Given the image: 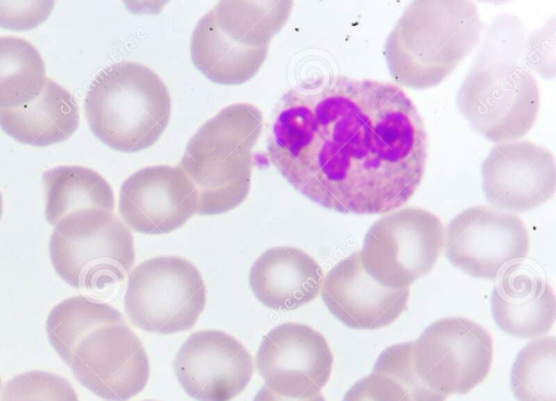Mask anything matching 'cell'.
<instances>
[{
    "mask_svg": "<svg viewBox=\"0 0 556 401\" xmlns=\"http://www.w3.org/2000/svg\"><path fill=\"white\" fill-rule=\"evenodd\" d=\"M79 111L64 87L47 78L40 94L16 108H0V127L14 140L34 146L66 141L77 130Z\"/></svg>",
    "mask_w": 556,
    "mask_h": 401,
    "instance_id": "ffe728a7",
    "label": "cell"
},
{
    "mask_svg": "<svg viewBox=\"0 0 556 401\" xmlns=\"http://www.w3.org/2000/svg\"><path fill=\"white\" fill-rule=\"evenodd\" d=\"M263 116L253 105L225 107L190 139L178 167L191 180L200 215H218L248 196L252 150L262 132Z\"/></svg>",
    "mask_w": 556,
    "mask_h": 401,
    "instance_id": "277c9868",
    "label": "cell"
},
{
    "mask_svg": "<svg viewBox=\"0 0 556 401\" xmlns=\"http://www.w3.org/2000/svg\"><path fill=\"white\" fill-rule=\"evenodd\" d=\"M556 339L543 337L526 345L516 357L510 386L518 401H556Z\"/></svg>",
    "mask_w": 556,
    "mask_h": 401,
    "instance_id": "603a6c76",
    "label": "cell"
},
{
    "mask_svg": "<svg viewBox=\"0 0 556 401\" xmlns=\"http://www.w3.org/2000/svg\"><path fill=\"white\" fill-rule=\"evenodd\" d=\"M491 310L503 332L525 339L536 338L554 325L555 294L540 275L518 263L500 276L492 293Z\"/></svg>",
    "mask_w": 556,
    "mask_h": 401,
    "instance_id": "ac0fdd59",
    "label": "cell"
},
{
    "mask_svg": "<svg viewBox=\"0 0 556 401\" xmlns=\"http://www.w3.org/2000/svg\"><path fill=\"white\" fill-rule=\"evenodd\" d=\"M253 401H325V398L321 393L303 399L288 398L274 392L267 386H263L254 397Z\"/></svg>",
    "mask_w": 556,
    "mask_h": 401,
    "instance_id": "83f0119b",
    "label": "cell"
},
{
    "mask_svg": "<svg viewBox=\"0 0 556 401\" xmlns=\"http://www.w3.org/2000/svg\"><path fill=\"white\" fill-rule=\"evenodd\" d=\"M488 202L507 212H526L555 193L556 167L552 152L530 141L495 145L481 166Z\"/></svg>",
    "mask_w": 556,
    "mask_h": 401,
    "instance_id": "9a60e30c",
    "label": "cell"
},
{
    "mask_svg": "<svg viewBox=\"0 0 556 401\" xmlns=\"http://www.w3.org/2000/svg\"><path fill=\"white\" fill-rule=\"evenodd\" d=\"M459 112L481 135L494 143L523 137L540 108L539 85L520 62L501 54H482L456 95Z\"/></svg>",
    "mask_w": 556,
    "mask_h": 401,
    "instance_id": "52a82bcc",
    "label": "cell"
},
{
    "mask_svg": "<svg viewBox=\"0 0 556 401\" xmlns=\"http://www.w3.org/2000/svg\"><path fill=\"white\" fill-rule=\"evenodd\" d=\"M46 331L75 378L99 398L127 401L146 387L147 352L111 305L84 296L64 299L50 311Z\"/></svg>",
    "mask_w": 556,
    "mask_h": 401,
    "instance_id": "7a4b0ae2",
    "label": "cell"
},
{
    "mask_svg": "<svg viewBox=\"0 0 556 401\" xmlns=\"http://www.w3.org/2000/svg\"><path fill=\"white\" fill-rule=\"evenodd\" d=\"M144 401H154V400H144Z\"/></svg>",
    "mask_w": 556,
    "mask_h": 401,
    "instance_id": "4dcf8cb0",
    "label": "cell"
},
{
    "mask_svg": "<svg viewBox=\"0 0 556 401\" xmlns=\"http://www.w3.org/2000/svg\"><path fill=\"white\" fill-rule=\"evenodd\" d=\"M1 401H78V397L65 378L50 372L28 371L4 385Z\"/></svg>",
    "mask_w": 556,
    "mask_h": 401,
    "instance_id": "cb8c5ba5",
    "label": "cell"
},
{
    "mask_svg": "<svg viewBox=\"0 0 556 401\" xmlns=\"http://www.w3.org/2000/svg\"><path fill=\"white\" fill-rule=\"evenodd\" d=\"M321 298L328 310L355 329L392 324L405 310L409 292L386 287L362 267L358 251L340 260L323 280Z\"/></svg>",
    "mask_w": 556,
    "mask_h": 401,
    "instance_id": "e0dca14e",
    "label": "cell"
},
{
    "mask_svg": "<svg viewBox=\"0 0 556 401\" xmlns=\"http://www.w3.org/2000/svg\"><path fill=\"white\" fill-rule=\"evenodd\" d=\"M170 95L149 67L121 61L102 69L85 98V113L93 134L119 152L152 146L170 118Z\"/></svg>",
    "mask_w": 556,
    "mask_h": 401,
    "instance_id": "5b68a950",
    "label": "cell"
},
{
    "mask_svg": "<svg viewBox=\"0 0 556 401\" xmlns=\"http://www.w3.org/2000/svg\"><path fill=\"white\" fill-rule=\"evenodd\" d=\"M410 360L428 389L446 397L465 394L488 376L493 340L484 327L469 319L444 318L412 342Z\"/></svg>",
    "mask_w": 556,
    "mask_h": 401,
    "instance_id": "8fae6325",
    "label": "cell"
},
{
    "mask_svg": "<svg viewBox=\"0 0 556 401\" xmlns=\"http://www.w3.org/2000/svg\"><path fill=\"white\" fill-rule=\"evenodd\" d=\"M197 209V191L179 167H143L121 187L119 215L128 228L139 233L157 235L175 231Z\"/></svg>",
    "mask_w": 556,
    "mask_h": 401,
    "instance_id": "2e32d148",
    "label": "cell"
},
{
    "mask_svg": "<svg viewBox=\"0 0 556 401\" xmlns=\"http://www.w3.org/2000/svg\"><path fill=\"white\" fill-rule=\"evenodd\" d=\"M46 218L55 225L64 217L99 209L113 212L114 194L109 182L84 166H59L43 173Z\"/></svg>",
    "mask_w": 556,
    "mask_h": 401,
    "instance_id": "44dd1931",
    "label": "cell"
},
{
    "mask_svg": "<svg viewBox=\"0 0 556 401\" xmlns=\"http://www.w3.org/2000/svg\"><path fill=\"white\" fill-rule=\"evenodd\" d=\"M444 240L440 219L406 207L377 220L358 251L363 269L386 287L406 289L437 262Z\"/></svg>",
    "mask_w": 556,
    "mask_h": 401,
    "instance_id": "30bf717a",
    "label": "cell"
},
{
    "mask_svg": "<svg viewBox=\"0 0 556 401\" xmlns=\"http://www.w3.org/2000/svg\"><path fill=\"white\" fill-rule=\"evenodd\" d=\"M412 342L393 345L378 357L372 371L387 374L397 380L413 401H445L446 396L428 389L417 377L410 360Z\"/></svg>",
    "mask_w": 556,
    "mask_h": 401,
    "instance_id": "d4e9b609",
    "label": "cell"
},
{
    "mask_svg": "<svg viewBox=\"0 0 556 401\" xmlns=\"http://www.w3.org/2000/svg\"><path fill=\"white\" fill-rule=\"evenodd\" d=\"M342 401H413L407 390L391 376L374 372L357 380Z\"/></svg>",
    "mask_w": 556,
    "mask_h": 401,
    "instance_id": "484cf974",
    "label": "cell"
},
{
    "mask_svg": "<svg viewBox=\"0 0 556 401\" xmlns=\"http://www.w3.org/2000/svg\"><path fill=\"white\" fill-rule=\"evenodd\" d=\"M256 368L274 392L308 398L329 380L333 355L326 338L301 323H283L265 336L255 357Z\"/></svg>",
    "mask_w": 556,
    "mask_h": 401,
    "instance_id": "4fadbf2b",
    "label": "cell"
},
{
    "mask_svg": "<svg viewBox=\"0 0 556 401\" xmlns=\"http://www.w3.org/2000/svg\"><path fill=\"white\" fill-rule=\"evenodd\" d=\"M291 1H220L198 22L190 54L210 80L239 85L266 60L269 41L288 21Z\"/></svg>",
    "mask_w": 556,
    "mask_h": 401,
    "instance_id": "8992f818",
    "label": "cell"
},
{
    "mask_svg": "<svg viewBox=\"0 0 556 401\" xmlns=\"http://www.w3.org/2000/svg\"><path fill=\"white\" fill-rule=\"evenodd\" d=\"M178 383L198 401H230L248 386L253 362L233 336L217 329L189 336L173 361Z\"/></svg>",
    "mask_w": 556,
    "mask_h": 401,
    "instance_id": "5bb4252c",
    "label": "cell"
},
{
    "mask_svg": "<svg viewBox=\"0 0 556 401\" xmlns=\"http://www.w3.org/2000/svg\"><path fill=\"white\" fill-rule=\"evenodd\" d=\"M427 132L396 85L333 76L287 91L275 111L268 157L312 202L342 214L396 210L426 170Z\"/></svg>",
    "mask_w": 556,
    "mask_h": 401,
    "instance_id": "6da1fadb",
    "label": "cell"
},
{
    "mask_svg": "<svg viewBox=\"0 0 556 401\" xmlns=\"http://www.w3.org/2000/svg\"><path fill=\"white\" fill-rule=\"evenodd\" d=\"M49 253L62 280L89 290L123 282L135 261L129 229L112 212L99 209L61 219L54 225Z\"/></svg>",
    "mask_w": 556,
    "mask_h": 401,
    "instance_id": "ba28073f",
    "label": "cell"
},
{
    "mask_svg": "<svg viewBox=\"0 0 556 401\" xmlns=\"http://www.w3.org/2000/svg\"><path fill=\"white\" fill-rule=\"evenodd\" d=\"M0 392H1V379H0Z\"/></svg>",
    "mask_w": 556,
    "mask_h": 401,
    "instance_id": "f546056e",
    "label": "cell"
},
{
    "mask_svg": "<svg viewBox=\"0 0 556 401\" xmlns=\"http://www.w3.org/2000/svg\"><path fill=\"white\" fill-rule=\"evenodd\" d=\"M54 1H0V26L11 30H28L43 23Z\"/></svg>",
    "mask_w": 556,
    "mask_h": 401,
    "instance_id": "4316f807",
    "label": "cell"
},
{
    "mask_svg": "<svg viewBox=\"0 0 556 401\" xmlns=\"http://www.w3.org/2000/svg\"><path fill=\"white\" fill-rule=\"evenodd\" d=\"M481 30L472 2H412L386 41L391 77L412 89L439 85L479 43Z\"/></svg>",
    "mask_w": 556,
    "mask_h": 401,
    "instance_id": "3957f363",
    "label": "cell"
},
{
    "mask_svg": "<svg viewBox=\"0 0 556 401\" xmlns=\"http://www.w3.org/2000/svg\"><path fill=\"white\" fill-rule=\"evenodd\" d=\"M206 288L189 260L159 256L139 263L128 276L124 306L138 328L175 334L192 328L205 307Z\"/></svg>",
    "mask_w": 556,
    "mask_h": 401,
    "instance_id": "9c48e42d",
    "label": "cell"
},
{
    "mask_svg": "<svg viewBox=\"0 0 556 401\" xmlns=\"http://www.w3.org/2000/svg\"><path fill=\"white\" fill-rule=\"evenodd\" d=\"M46 67L39 51L29 41L0 37V108L23 106L42 91Z\"/></svg>",
    "mask_w": 556,
    "mask_h": 401,
    "instance_id": "7402d4cb",
    "label": "cell"
},
{
    "mask_svg": "<svg viewBox=\"0 0 556 401\" xmlns=\"http://www.w3.org/2000/svg\"><path fill=\"white\" fill-rule=\"evenodd\" d=\"M443 246L448 261L460 271L495 280L527 257L530 240L520 217L479 205L447 223Z\"/></svg>",
    "mask_w": 556,
    "mask_h": 401,
    "instance_id": "7c38bea8",
    "label": "cell"
},
{
    "mask_svg": "<svg viewBox=\"0 0 556 401\" xmlns=\"http://www.w3.org/2000/svg\"><path fill=\"white\" fill-rule=\"evenodd\" d=\"M2 209H3L2 195L0 193V219H1V216H2Z\"/></svg>",
    "mask_w": 556,
    "mask_h": 401,
    "instance_id": "f1b7e54d",
    "label": "cell"
},
{
    "mask_svg": "<svg viewBox=\"0 0 556 401\" xmlns=\"http://www.w3.org/2000/svg\"><path fill=\"white\" fill-rule=\"evenodd\" d=\"M323 280L318 262L292 246H277L264 251L249 275L256 299L275 310H293L314 300Z\"/></svg>",
    "mask_w": 556,
    "mask_h": 401,
    "instance_id": "d6986e66",
    "label": "cell"
}]
</instances>
